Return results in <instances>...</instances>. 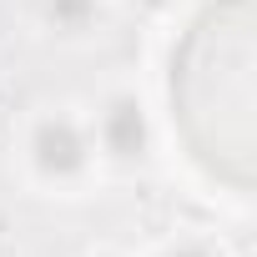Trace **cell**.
Here are the masks:
<instances>
[{
	"mask_svg": "<svg viewBox=\"0 0 257 257\" xmlns=\"http://www.w3.org/2000/svg\"><path fill=\"white\" fill-rule=\"evenodd\" d=\"M26 152H31V167H36L46 182H76V177L91 167V142H86V132H81L71 116H46V121H36Z\"/></svg>",
	"mask_w": 257,
	"mask_h": 257,
	"instance_id": "6da1fadb",
	"label": "cell"
},
{
	"mask_svg": "<svg viewBox=\"0 0 257 257\" xmlns=\"http://www.w3.org/2000/svg\"><path fill=\"white\" fill-rule=\"evenodd\" d=\"M96 142H101V152H111V157H137V152L147 147V116H142V101H132V96L111 101V106L101 111Z\"/></svg>",
	"mask_w": 257,
	"mask_h": 257,
	"instance_id": "7a4b0ae2",
	"label": "cell"
},
{
	"mask_svg": "<svg viewBox=\"0 0 257 257\" xmlns=\"http://www.w3.org/2000/svg\"><path fill=\"white\" fill-rule=\"evenodd\" d=\"M46 6H51V21H56V26L76 31V26H86V16L96 11V0H46Z\"/></svg>",
	"mask_w": 257,
	"mask_h": 257,
	"instance_id": "3957f363",
	"label": "cell"
},
{
	"mask_svg": "<svg viewBox=\"0 0 257 257\" xmlns=\"http://www.w3.org/2000/svg\"><path fill=\"white\" fill-rule=\"evenodd\" d=\"M167 257H217L212 247H202V242H182V247H172Z\"/></svg>",
	"mask_w": 257,
	"mask_h": 257,
	"instance_id": "277c9868",
	"label": "cell"
}]
</instances>
